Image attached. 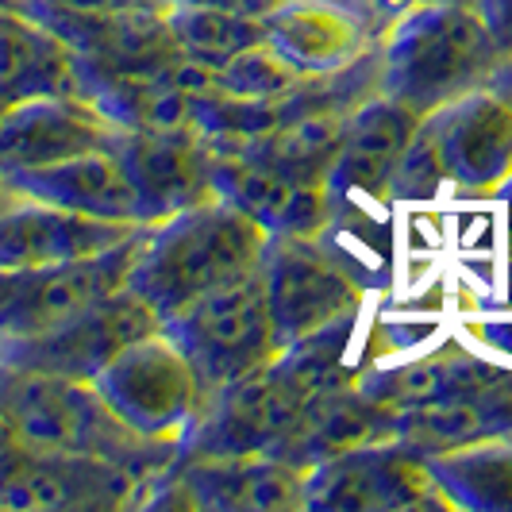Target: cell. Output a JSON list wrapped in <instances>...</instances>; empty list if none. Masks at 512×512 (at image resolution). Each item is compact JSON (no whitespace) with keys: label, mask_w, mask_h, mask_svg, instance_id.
I'll return each instance as SVG.
<instances>
[{"label":"cell","mask_w":512,"mask_h":512,"mask_svg":"<svg viewBox=\"0 0 512 512\" xmlns=\"http://www.w3.org/2000/svg\"><path fill=\"white\" fill-rule=\"evenodd\" d=\"M266 231L224 197L181 208L147 224L139 255L128 274V289L166 320L208 289L258 274Z\"/></svg>","instance_id":"1"},{"label":"cell","mask_w":512,"mask_h":512,"mask_svg":"<svg viewBox=\"0 0 512 512\" xmlns=\"http://www.w3.org/2000/svg\"><path fill=\"white\" fill-rule=\"evenodd\" d=\"M501 58L505 54L474 4L424 0L385 27L378 43V89L409 104L416 116H432L462 93L489 85Z\"/></svg>","instance_id":"2"},{"label":"cell","mask_w":512,"mask_h":512,"mask_svg":"<svg viewBox=\"0 0 512 512\" xmlns=\"http://www.w3.org/2000/svg\"><path fill=\"white\" fill-rule=\"evenodd\" d=\"M0 412L8 416L16 436L35 451L97 455V459L128 466L143 482L158 478L178 459V443H151L135 436L104 405L97 385L81 378L0 366Z\"/></svg>","instance_id":"3"},{"label":"cell","mask_w":512,"mask_h":512,"mask_svg":"<svg viewBox=\"0 0 512 512\" xmlns=\"http://www.w3.org/2000/svg\"><path fill=\"white\" fill-rule=\"evenodd\" d=\"M258 278L282 343L305 339L366 312V285L324 235H270Z\"/></svg>","instance_id":"4"},{"label":"cell","mask_w":512,"mask_h":512,"mask_svg":"<svg viewBox=\"0 0 512 512\" xmlns=\"http://www.w3.org/2000/svg\"><path fill=\"white\" fill-rule=\"evenodd\" d=\"M162 328L197 366L205 389H220L235 378L255 374L285 347L258 274L208 289L205 297L166 316Z\"/></svg>","instance_id":"5"},{"label":"cell","mask_w":512,"mask_h":512,"mask_svg":"<svg viewBox=\"0 0 512 512\" xmlns=\"http://www.w3.org/2000/svg\"><path fill=\"white\" fill-rule=\"evenodd\" d=\"M104 405L151 443H181L205 405V382L166 328L128 343L93 378Z\"/></svg>","instance_id":"6"},{"label":"cell","mask_w":512,"mask_h":512,"mask_svg":"<svg viewBox=\"0 0 512 512\" xmlns=\"http://www.w3.org/2000/svg\"><path fill=\"white\" fill-rule=\"evenodd\" d=\"M135 509L293 512L305 509V470L274 455L174 459L139 489Z\"/></svg>","instance_id":"7"},{"label":"cell","mask_w":512,"mask_h":512,"mask_svg":"<svg viewBox=\"0 0 512 512\" xmlns=\"http://www.w3.org/2000/svg\"><path fill=\"white\" fill-rule=\"evenodd\" d=\"M308 512H416L451 509L428 455L397 439L366 443L305 470Z\"/></svg>","instance_id":"8"},{"label":"cell","mask_w":512,"mask_h":512,"mask_svg":"<svg viewBox=\"0 0 512 512\" xmlns=\"http://www.w3.org/2000/svg\"><path fill=\"white\" fill-rule=\"evenodd\" d=\"M158 328H162V316L124 285L47 332L0 339V366L93 382L128 343Z\"/></svg>","instance_id":"9"},{"label":"cell","mask_w":512,"mask_h":512,"mask_svg":"<svg viewBox=\"0 0 512 512\" xmlns=\"http://www.w3.org/2000/svg\"><path fill=\"white\" fill-rule=\"evenodd\" d=\"M305 401L270 370V362L235 382L208 389L193 428L181 436L178 459L208 455H278L297 428Z\"/></svg>","instance_id":"10"},{"label":"cell","mask_w":512,"mask_h":512,"mask_svg":"<svg viewBox=\"0 0 512 512\" xmlns=\"http://www.w3.org/2000/svg\"><path fill=\"white\" fill-rule=\"evenodd\" d=\"M455 197H497L512 181V104L493 89H470L424 116Z\"/></svg>","instance_id":"11"},{"label":"cell","mask_w":512,"mask_h":512,"mask_svg":"<svg viewBox=\"0 0 512 512\" xmlns=\"http://www.w3.org/2000/svg\"><path fill=\"white\" fill-rule=\"evenodd\" d=\"M147 486L120 462L97 455L35 451L27 447L0 478V509L20 512H74V509H135Z\"/></svg>","instance_id":"12"},{"label":"cell","mask_w":512,"mask_h":512,"mask_svg":"<svg viewBox=\"0 0 512 512\" xmlns=\"http://www.w3.org/2000/svg\"><path fill=\"white\" fill-rule=\"evenodd\" d=\"M143 231L147 224L135 235H128L124 243L93 258H77V262L47 266V270H24L16 297L0 308V339L47 332L54 324L77 316L81 308L97 305L101 297L124 289L135 255H139V243H143Z\"/></svg>","instance_id":"13"},{"label":"cell","mask_w":512,"mask_h":512,"mask_svg":"<svg viewBox=\"0 0 512 512\" xmlns=\"http://www.w3.org/2000/svg\"><path fill=\"white\" fill-rule=\"evenodd\" d=\"M262 35L305 77L339 74L382 43L359 0H282L262 16Z\"/></svg>","instance_id":"14"},{"label":"cell","mask_w":512,"mask_h":512,"mask_svg":"<svg viewBox=\"0 0 512 512\" xmlns=\"http://www.w3.org/2000/svg\"><path fill=\"white\" fill-rule=\"evenodd\" d=\"M424 116H416L409 104L374 89L362 97L343 128V143L328 174V193L335 201V216L355 201L389 205V178L397 170V158L405 154Z\"/></svg>","instance_id":"15"},{"label":"cell","mask_w":512,"mask_h":512,"mask_svg":"<svg viewBox=\"0 0 512 512\" xmlns=\"http://www.w3.org/2000/svg\"><path fill=\"white\" fill-rule=\"evenodd\" d=\"M112 139V120L81 93L20 101L0 112V178L66 162Z\"/></svg>","instance_id":"16"},{"label":"cell","mask_w":512,"mask_h":512,"mask_svg":"<svg viewBox=\"0 0 512 512\" xmlns=\"http://www.w3.org/2000/svg\"><path fill=\"white\" fill-rule=\"evenodd\" d=\"M112 151L151 224L216 197L212 151L197 131H116Z\"/></svg>","instance_id":"17"},{"label":"cell","mask_w":512,"mask_h":512,"mask_svg":"<svg viewBox=\"0 0 512 512\" xmlns=\"http://www.w3.org/2000/svg\"><path fill=\"white\" fill-rule=\"evenodd\" d=\"M139 228L143 224H116L12 197V205L0 208V270H47L77 258H93L124 243Z\"/></svg>","instance_id":"18"},{"label":"cell","mask_w":512,"mask_h":512,"mask_svg":"<svg viewBox=\"0 0 512 512\" xmlns=\"http://www.w3.org/2000/svg\"><path fill=\"white\" fill-rule=\"evenodd\" d=\"M212 189L266 235H324L335 224V201L324 181L285 178L235 154L212 151Z\"/></svg>","instance_id":"19"},{"label":"cell","mask_w":512,"mask_h":512,"mask_svg":"<svg viewBox=\"0 0 512 512\" xmlns=\"http://www.w3.org/2000/svg\"><path fill=\"white\" fill-rule=\"evenodd\" d=\"M0 185L12 197L70 208L81 216L116 220V224H151L135 185H131L120 158L112 151V143L97 147V151L74 154V158L54 162V166H43V170L8 174V178H0Z\"/></svg>","instance_id":"20"},{"label":"cell","mask_w":512,"mask_h":512,"mask_svg":"<svg viewBox=\"0 0 512 512\" xmlns=\"http://www.w3.org/2000/svg\"><path fill=\"white\" fill-rule=\"evenodd\" d=\"M393 428H397L393 412L378 405L374 397H366L359 385H347V389H332V393H320L316 401H308L297 428L289 432L274 459L308 470V466L343 455V451H355L366 443H385V439H393Z\"/></svg>","instance_id":"21"},{"label":"cell","mask_w":512,"mask_h":512,"mask_svg":"<svg viewBox=\"0 0 512 512\" xmlns=\"http://www.w3.org/2000/svg\"><path fill=\"white\" fill-rule=\"evenodd\" d=\"M81 93L77 54L20 8H0V112L35 97Z\"/></svg>","instance_id":"22"},{"label":"cell","mask_w":512,"mask_h":512,"mask_svg":"<svg viewBox=\"0 0 512 512\" xmlns=\"http://www.w3.org/2000/svg\"><path fill=\"white\" fill-rule=\"evenodd\" d=\"M347 116L343 108H312L301 112L293 120H285L282 128L266 131L258 139H235V143H208L212 151L235 154L243 162H255L266 170H278L285 178H301V181H324L335 166V154L343 143V128H347Z\"/></svg>","instance_id":"23"},{"label":"cell","mask_w":512,"mask_h":512,"mask_svg":"<svg viewBox=\"0 0 512 512\" xmlns=\"http://www.w3.org/2000/svg\"><path fill=\"white\" fill-rule=\"evenodd\" d=\"M447 505L459 512H512V436H489L428 455Z\"/></svg>","instance_id":"24"},{"label":"cell","mask_w":512,"mask_h":512,"mask_svg":"<svg viewBox=\"0 0 512 512\" xmlns=\"http://www.w3.org/2000/svg\"><path fill=\"white\" fill-rule=\"evenodd\" d=\"M166 24L174 31L178 47L185 58L201 62L208 70L224 66L239 51L262 43V20L239 16L228 8H201V4H174L166 12Z\"/></svg>","instance_id":"25"},{"label":"cell","mask_w":512,"mask_h":512,"mask_svg":"<svg viewBox=\"0 0 512 512\" xmlns=\"http://www.w3.org/2000/svg\"><path fill=\"white\" fill-rule=\"evenodd\" d=\"M308 77L289 66L282 54L274 51L266 39L228 58L224 66L212 70V89L228 93V97H243V101H270V97H285L293 89H301Z\"/></svg>","instance_id":"26"},{"label":"cell","mask_w":512,"mask_h":512,"mask_svg":"<svg viewBox=\"0 0 512 512\" xmlns=\"http://www.w3.org/2000/svg\"><path fill=\"white\" fill-rule=\"evenodd\" d=\"M447 174L439 162L436 135L428 128V120H420L416 135L409 139L405 154L397 158V170L389 178V205H420V201H436L439 193H447Z\"/></svg>","instance_id":"27"},{"label":"cell","mask_w":512,"mask_h":512,"mask_svg":"<svg viewBox=\"0 0 512 512\" xmlns=\"http://www.w3.org/2000/svg\"><path fill=\"white\" fill-rule=\"evenodd\" d=\"M66 12H81V16H116V12H166V0H43Z\"/></svg>","instance_id":"28"},{"label":"cell","mask_w":512,"mask_h":512,"mask_svg":"<svg viewBox=\"0 0 512 512\" xmlns=\"http://www.w3.org/2000/svg\"><path fill=\"white\" fill-rule=\"evenodd\" d=\"M474 8H478L486 31L493 35V43L509 58L512 54V0H474Z\"/></svg>","instance_id":"29"},{"label":"cell","mask_w":512,"mask_h":512,"mask_svg":"<svg viewBox=\"0 0 512 512\" xmlns=\"http://www.w3.org/2000/svg\"><path fill=\"white\" fill-rule=\"evenodd\" d=\"M170 8L174 4H201V8H228V12H239V16H255L262 20L266 12H274L282 0H166Z\"/></svg>","instance_id":"30"},{"label":"cell","mask_w":512,"mask_h":512,"mask_svg":"<svg viewBox=\"0 0 512 512\" xmlns=\"http://www.w3.org/2000/svg\"><path fill=\"white\" fill-rule=\"evenodd\" d=\"M24 451V439L16 436V428L8 424V416L0 412V478H4V470L12 466V459Z\"/></svg>","instance_id":"31"},{"label":"cell","mask_w":512,"mask_h":512,"mask_svg":"<svg viewBox=\"0 0 512 512\" xmlns=\"http://www.w3.org/2000/svg\"><path fill=\"white\" fill-rule=\"evenodd\" d=\"M489 85H493V89H497V93H501V97L512 104V54H509V58H501V66L493 70Z\"/></svg>","instance_id":"32"},{"label":"cell","mask_w":512,"mask_h":512,"mask_svg":"<svg viewBox=\"0 0 512 512\" xmlns=\"http://www.w3.org/2000/svg\"><path fill=\"white\" fill-rule=\"evenodd\" d=\"M20 282H24V270H0V308L16 297Z\"/></svg>","instance_id":"33"},{"label":"cell","mask_w":512,"mask_h":512,"mask_svg":"<svg viewBox=\"0 0 512 512\" xmlns=\"http://www.w3.org/2000/svg\"><path fill=\"white\" fill-rule=\"evenodd\" d=\"M497 201L505 205V231H509V247H512V181L497 193Z\"/></svg>","instance_id":"34"},{"label":"cell","mask_w":512,"mask_h":512,"mask_svg":"<svg viewBox=\"0 0 512 512\" xmlns=\"http://www.w3.org/2000/svg\"><path fill=\"white\" fill-rule=\"evenodd\" d=\"M8 205H12V193H8L4 185H0V208H8Z\"/></svg>","instance_id":"35"},{"label":"cell","mask_w":512,"mask_h":512,"mask_svg":"<svg viewBox=\"0 0 512 512\" xmlns=\"http://www.w3.org/2000/svg\"><path fill=\"white\" fill-rule=\"evenodd\" d=\"M16 4H20V0H0V8H16Z\"/></svg>","instance_id":"36"},{"label":"cell","mask_w":512,"mask_h":512,"mask_svg":"<svg viewBox=\"0 0 512 512\" xmlns=\"http://www.w3.org/2000/svg\"><path fill=\"white\" fill-rule=\"evenodd\" d=\"M459 4H474V0H459Z\"/></svg>","instance_id":"37"}]
</instances>
